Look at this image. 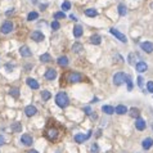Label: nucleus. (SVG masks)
I'll list each match as a JSON object with an SVG mask.
<instances>
[{"mask_svg": "<svg viewBox=\"0 0 153 153\" xmlns=\"http://www.w3.org/2000/svg\"><path fill=\"white\" fill-rule=\"evenodd\" d=\"M62 130H64V129H63L58 122L54 121V120H49L46 126H45L44 135L49 142H57V140L59 139V135L62 134L61 133Z\"/></svg>", "mask_w": 153, "mask_h": 153, "instance_id": "obj_1", "label": "nucleus"}, {"mask_svg": "<svg viewBox=\"0 0 153 153\" xmlns=\"http://www.w3.org/2000/svg\"><path fill=\"white\" fill-rule=\"evenodd\" d=\"M55 102H57V106L61 107V108H66L70 104V99H68L67 94H66L64 91H61L57 94L55 97Z\"/></svg>", "mask_w": 153, "mask_h": 153, "instance_id": "obj_2", "label": "nucleus"}, {"mask_svg": "<svg viewBox=\"0 0 153 153\" xmlns=\"http://www.w3.org/2000/svg\"><path fill=\"white\" fill-rule=\"evenodd\" d=\"M126 80V75L124 72H117V73L113 76V82H115V85H122V84L125 82Z\"/></svg>", "mask_w": 153, "mask_h": 153, "instance_id": "obj_3", "label": "nucleus"}, {"mask_svg": "<svg viewBox=\"0 0 153 153\" xmlns=\"http://www.w3.org/2000/svg\"><path fill=\"white\" fill-rule=\"evenodd\" d=\"M109 32L112 35H115L117 39H118L120 41H121V43H127V37H126V36L124 35V34H121V32L118 31V30H116V28H109Z\"/></svg>", "mask_w": 153, "mask_h": 153, "instance_id": "obj_4", "label": "nucleus"}, {"mask_svg": "<svg viewBox=\"0 0 153 153\" xmlns=\"http://www.w3.org/2000/svg\"><path fill=\"white\" fill-rule=\"evenodd\" d=\"M91 136V131H89L86 135H84V134H76L75 135V142L76 143H84L85 140H88L89 138Z\"/></svg>", "mask_w": 153, "mask_h": 153, "instance_id": "obj_5", "label": "nucleus"}, {"mask_svg": "<svg viewBox=\"0 0 153 153\" xmlns=\"http://www.w3.org/2000/svg\"><path fill=\"white\" fill-rule=\"evenodd\" d=\"M68 81L70 82H80V81H82V76L77 72H71L68 75Z\"/></svg>", "mask_w": 153, "mask_h": 153, "instance_id": "obj_6", "label": "nucleus"}, {"mask_svg": "<svg viewBox=\"0 0 153 153\" xmlns=\"http://www.w3.org/2000/svg\"><path fill=\"white\" fill-rule=\"evenodd\" d=\"M12 30H13V23L12 22H4L1 25V28H0V31L3 32V34H9V32H12Z\"/></svg>", "mask_w": 153, "mask_h": 153, "instance_id": "obj_7", "label": "nucleus"}, {"mask_svg": "<svg viewBox=\"0 0 153 153\" xmlns=\"http://www.w3.org/2000/svg\"><path fill=\"white\" fill-rule=\"evenodd\" d=\"M21 142H22L25 145H27V147H30V145H32V136L31 135H28V134H23L22 136H21Z\"/></svg>", "mask_w": 153, "mask_h": 153, "instance_id": "obj_8", "label": "nucleus"}, {"mask_svg": "<svg viewBox=\"0 0 153 153\" xmlns=\"http://www.w3.org/2000/svg\"><path fill=\"white\" fill-rule=\"evenodd\" d=\"M140 48H142V50H144L145 53H152L153 52V43H149V41L142 43L140 44Z\"/></svg>", "mask_w": 153, "mask_h": 153, "instance_id": "obj_9", "label": "nucleus"}, {"mask_svg": "<svg viewBox=\"0 0 153 153\" xmlns=\"http://www.w3.org/2000/svg\"><path fill=\"white\" fill-rule=\"evenodd\" d=\"M31 37H32V40H35L36 43H39V41L44 40L45 36H44L43 32H40V31H34V32H32V35H31Z\"/></svg>", "mask_w": 153, "mask_h": 153, "instance_id": "obj_10", "label": "nucleus"}, {"mask_svg": "<svg viewBox=\"0 0 153 153\" xmlns=\"http://www.w3.org/2000/svg\"><path fill=\"white\" fill-rule=\"evenodd\" d=\"M36 112H37V109H36L35 106H27L25 108V113L27 117H32L34 115H36Z\"/></svg>", "mask_w": 153, "mask_h": 153, "instance_id": "obj_11", "label": "nucleus"}, {"mask_svg": "<svg viewBox=\"0 0 153 153\" xmlns=\"http://www.w3.org/2000/svg\"><path fill=\"white\" fill-rule=\"evenodd\" d=\"M145 126H147V124H145V121H144L143 118H140V117H138L136 118V121H135V127L138 129V130H144L145 129Z\"/></svg>", "mask_w": 153, "mask_h": 153, "instance_id": "obj_12", "label": "nucleus"}, {"mask_svg": "<svg viewBox=\"0 0 153 153\" xmlns=\"http://www.w3.org/2000/svg\"><path fill=\"white\" fill-rule=\"evenodd\" d=\"M57 77V71L53 70V68H49L45 72V79L46 80H54Z\"/></svg>", "mask_w": 153, "mask_h": 153, "instance_id": "obj_13", "label": "nucleus"}, {"mask_svg": "<svg viewBox=\"0 0 153 153\" xmlns=\"http://www.w3.org/2000/svg\"><path fill=\"white\" fill-rule=\"evenodd\" d=\"M19 53H21V55L25 57V58H28V57L32 55V52L30 50L28 46H22V48L19 49Z\"/></svg>", "mask_w": 153, "mask_h": 153, "instance_id": "obj_14", "label": "nucleus"}, {"mask_svg": "<svg viewBox=\"0 0 153 153\" xmlns=\"http://www.w3.org/2000/svg\"><path fill=\"white\" fill-rule=\"evenodd\" d=\"M115 112L117 115H125V113H127V108L124 104H118L116 108H115Z\"/></svg>", "mask_w": 153, "mask_h": 153, "instance_id": "obj_15", "label": "nucleus"}, {"mask_svg": "<svg viewBox=\"0 0 153 153\" xmlns=\"http://www.w3.org/2000/svg\"><path fill=\"white\" fill-rule=\"evenodd\" d=\"M10 129H12V133H21L22 131V124L21 122H13Z\"/></svg>", "mask_w": 153, "mask_h": 153, "instance_id": "obj_16", "label": "nucleus"}, {"mask_svg": "<svg viewBox=\"0 0 153 153\" xmlns=\"http://www.w3.org/2000/svg\"><path fill=\"white\" fill-rule=\"evenodd\" d=\"M26 82H27V85H28L31 89H34V90L39 89V82L35 79H31V77H30V79H27Z\"/></svg>", "mask_w": 153, "mask_h": 153, "instance_id": "obj_17", "label": "nucleus"}, {"mask_svg": "<svg viewBox=\"0 0 153 153\" xmlns=\"http://www.w3.org/2000/svg\"><path fill=\"white\" fill-rule=\"evenodd\" d=\"M135 67H136V71H139V72H145L148 70V66H147L145 62H138Z\"/></svg>", "mask_w": 153, "mask_h": 153, "instance_id": "obj_18", "label": "nucleus"}, {"mask_svg": "<svg viewBox=\"0 0 153 153\" xmlns=\"http://www.w3.org/2000/svg\"><path fill=\"white\" fill-rule=\"evenodd\" d=\"M142 145H143L144 149H149L153 145V139H151V138H147V139H144L143 143H142Z\"/></svg>", "mask_w": 153, "mask_h": 153, "instance_id": "obj_19", "label": "nucleus"}, {"mask_svg": "<svg viewBox=\"0 0 153 153\" xmlns=\"http://www.w3.org/2000/svg\"><path fill=\"white\" fill-rule=\"evenodd\" d=\"M82 32H84V30H82V27L81 26H75L73 27V36L75 37H80L81 35H82Z\"/></svg>", "mask_w": 153, "mask_h": 153, "instance_id": "obj_20", "label": "nucleus"}, {"mask_svg": "<svg viewBox=\"0 0 153 153\" xmlns=\"http://www.w3.org/2000/svg\"><path fill=\"white\" fill-rule=\"evenodd\" d=\"M129 115H130V117H133V118H138L139 115H140V112H139L138 108L133 107V108H130V111H129Z\"/></svg>", "mask_w": 153, "mask_h": 153, "instance_id": "obj_21", "label": "nucleus"}, {"mask_svg": "<svg viewBox=\"0 0 153 153\" xmlns=\"http://www.w3.org/2000/svg\"><path fill=\"white\" fill-rule=\"evenodd\" d=\"M90 43L94 44V45H99L102 43V37L99 35H93L91 37H90Z\"/></svg>", "mask_w": 153, "mask_h": 153, "instance_id": "obj_22", "label": "nucleus"}, {"mask_svg": "<svg viewBox=\"0 0 153 153\" xmlns=\"http://www.w3.org/2000/svg\"><path fill=\"white\" fill-rule=\"evenodd\" d=\"M102 111H103L106 115H112V113H115V108L112 106H103L102 107Z\"/></svg>", "mask_w": 153, "mask_h": 153, "instance_id": "obj_23", "label": "nucleus"}, {"mask_svg": "<svg viewBox=\"0 0 153 153\" xmlns=\"http://www.w3.org/2000/svg\"><path fill=\"white\" fill-rule=\"evenodd\" d=\"M58 64L61 67H67L68 66V58L67 57H59L58 58Z\"/></svg>", "mask_w": 153, "mask_h": 153, "instance_id": "obj_24", "label": "nucleus"}, {"mask_svg": "<svg viewBox=\"0 0 153 153\" xmlns=\"http://www.w3.org/2000/svg\"><path fill=\"white\" fill-rule=\"evenodd\" d=\"M117 9H118V14H120V16H126V13H127V8H126L125 4H118Z\"/></svg>", "mask_w": 153, "mask_h": 153, "instance_id": "obj_25", "label": "nucleus"}, {"mask_svg": "<svg viewBox=\"0 0 153 153\" xmlns=\"http://www.w3.org/2000/svg\"><path fill=\"white\" fill-rule=\"evenodd\" d=\"M85 14L88 17H97L98 12L95 10V9H93V8H89V9H86V10H85Z\"/></svg>", "mask_w": 153, "mask_h": 153, "instance_id": "obj_26", "label": "nucleus"}, {"mask_svg": "<svg viewBox=\"0 0 153 153\" xmlns=\"http://www.w3.org/2000/svg\"><path fill=\"white\" fill-rule=\"evenodd\" d=\"M40 61L43 63H48V62L52 61V57H50V54L45 53V54H43V55H40Z\"/></svg>", "mask_w": 153, "mask_h": 153, "instance_id": "obj_27", "label": "nucleus"}, {"mask_svg": "<svg viewBox=\"0 0 153 153\" xmlns=\"http://www.w3.org/2000/svg\"><path fill=\"white\" fill-rule=\"evenodd\" d=\"M82 49H84V46H82V45H81V44H79V43L73 44V46H72V50H73L75 53H80Z\"/></svg>", "mask_w": 153, "mask_h": 153, "instance_id": "obj_28", "label": "nucleus"}, {"mask_svg": "<svg viewBox=\"0 0 153 153\" xmlns=\"http://www.w3.org/2000/svg\"><path fill=\"white\" fill-rule=\"evenodd\" d=\"M9 94H10L12 97H14V98H18V97H19V89H17V88H12V89H10V91H9Z\"/></svg>", "mask_w": 153, "mask_h": 153, "instance_id": "obj_29", "label": "nucleus"}, {"mask_svg": "<svg viewBox=\"0 0 153 153\" xmlns=\"http://www.w3.org/2000/svg\"><path fill=\"white\" fill-rule=\"evenodd\" d=\"M37 17H39L37 12H31V13H28V16H27V19L28 21H35V19H37Z\"/></svg>", "mask_w": 153, "mask_h": 153, "instance_id": "obj_30", "label": "nucleus"}, {"mask_svg": "<svg viewBox=\"0 0 153 153\" xmlns=\"http://www.w3.org/2000/svg\"><path fill=\"white\" fill-rule=\"evenodd\" d=\"M52 97V94H50V91H48V90H44L43 93H41V98H43V100H48V99H50Z\"/></svg>", "mask_w": 153, "mask_h": 153, "instance_id": "obj_31", "label": "nucleus"}, {"mask_svg": "<svg viewBox=\"0 0 153 153\" xmlns=\"http://www.w3.org/2000/svg\"><path fill=\"white\" fill-rule=\"evenodd\" d=\"M66 14L63 13V12H57V13H54V19H62V18H64Z\"/></svg>", "mask_w": 153, "mask_h": 153, "instance_id": "obj_32", "label": "nucleus"}, {"mask_svg": "<svg viewBox=\"0 0 153 153\" xmlns=\"http://www.w3.org/2000/svg\"><path fill=\"white\" fill-rule=\"evenodd\" d=\"M126 82H127V90L129 91H131L133 90V81L129 76H126Z\"/></svg>", "mask_w": 153, "mask_h": 153, "instance_id": "obj_33", "label": "nucleus"}, {"mask_svg": "<svg viewBox=\"0 0 153 153\" xmlns=\"http://www.w3.org/2000/svg\"><path fill=\"white\" fill-rule=\"evenodd\" d=\"M62 9H63V10H70V9H71V3L70 1L62 3Z\"/></svg>", "mask_w": 153, "mask_h": 153, "instance_id": "obj_34", "label": "nucleus"}, {"mask_svg": "<svg viewBox=\"0 0 153 153\" xmlns=\"http://www.w3.org/2000/svg\"><path fill=\"white\" fill-rule=\"evenodd\" d=\"M134 57H135V54H134V53H131L130 55H129V58H127L129 64H131V66H134V64H135V62H134Z\"/></svg>", "mask_w": 153, "mask_h": 153, "instance_id": "obj_35", "label": "nucleus"}, {"mask_svg": "<svg viewBox=\"0 0 153 153\" xmlns=\"http://www.w3.org/2000/svg\"><path fill=\"white\" fill-rule=\"evenodd\" d=\"M59 27H61V25H59L58 21H53V22H52V28L54 30V31H55V30H58Z\"/></svg>", "mask_w": 153, "mask_h": 153, "instance_id": "obj_36", "label": "nucleus"}, {"mask_svg": "<svg viewBox=\"0 0 153 153\" xmlns=\"http://www.w3.org/2000/svg\"><path fill=\"white\" fill-rule=\"evenodd\" d=\"M138 85L140 86V89H143V88H144V80H143V77H142V76L138 77Z\"/></svg>", "mask_w": 153, "mask_h": 153, "instance_id": "obj_37", "label": "nucleus"}, {"mask_svg": "<svg viewBox=\"0 0 153 153\" xmlns=\"http://www.w3.org/2000/svg\"><path fill=\"white\" fill-rule=\"evenodd\" d=\"M147 89H148L149 93H153V81H148V84H147Z\"/></svg>", "mask_w": 153, "mask_h": 153, "instance_id": "obj_38", "label": "nucleus"}, {"mask_svg": "<svg viewBox=\"0 0 153 153\" xmlns=\"http://www.w3.org/2000/svg\"><path fill=\"white\" fill-rule=\"evenodd\" d=\"M98 151H99L98 145H97V144H93V145H91V153H98Z\"/></svg>", "mask_w": 153, "mask_h": 153, "instance_id": "obj_39", "label": "nucleus"}, {"mask_svg": "<svg viewBox=\"0 0 153 153\" xmlns=\"http://www.w3.org/2000/svg\"><path fill=\"white\" fill-rule=\"evenodd\" d=\"M5 68L8 70V72H12V70L14 68V64H10V63H8V64L5 66Z\"/></svg>", "mask_w": 153, "mask_h": 153, "instance_id": "obj_40", "label": "nucleus"}, {"mask_svg": "<svg viewBox=\"0 0 153 153\" xmlns=\"http://www.w3.org/2000/svg\"><path fill=\"white\" fill-rule=\"evenodd\" d=\"M84 111H85L86 115H90V113H91V109H90V107H85V108H84Z\"/></svg>", "mask_w": 153, "mask_h": 153, "instance_id": "obj_41", "label": "nucleus"}, {"mask_svg": "<svg viewBox=\"0 0 153 153\" xmlns=\"http://www.w3.org/2000/svg\"><path fill=\"white\" fill-rule=\"evenodd\" d=\"M4 143H5V138L3 135H0V145H3Z\"/></svg>", "mask_w": 153, "mask_h": 153, "instance_id": "obj_42", "label": "nucleus"}, {"mask_svg": "<svg viewBox=\"0 0 153 153\" xmlns=\"http://www.w3.org/2000/svg\"><path fill=\"white\" fill-rule=\"evenodd\" d=\"M13 12H14V9H10V10H8V12H7V16H10V14L13 13Z\"/></svg>", "mask_w": 153, "mask_h": 153, "instance_id": "obj_43", "label": "nucleus"}, {"mask_svg": "<svg viewBox=\"0 0 153 153\" xmlns=\"http://www.w3.org/2000/svg\"><path fill=\"white\" fill-rule=\"evenodd\" d=\"M70 18H71V19H72V21H77V18H76V17H75V16H73V14H71V16H70Z\"/></svg>", "mask_w": 153, "mask_h": 153, "instance_id": "obj_44", "label": "nucleus"}, {"mask_svg": "<svg viewBox=\"0 0 153 153\" xmlns=\"http://www.w3.org/2000/svg\"><path fill=\"white\" fill-rule=\"evenodd\" d=\"M27 153H39V152H37V151H35V149H32V151H28Z\"/></svg>", "mask_w": 153, "mask_h": 153, "instance_id": "obj_45", "label": "nucleus"}, {"mask_svg": "<svg viewBox=\"0 0 153 153\" xmlns=\"http://www.w3.org/2000/svg\"><path fill=\"white\" fill-rule=\"evenodd\" d=\"M40 8H41V10H44V8H46V4H44V5H40Z\"/></svg>", "mask_w": 153, "mask_h": 153, "instance_id": "obj_46", "label": "nucleus"}]
</instances>
